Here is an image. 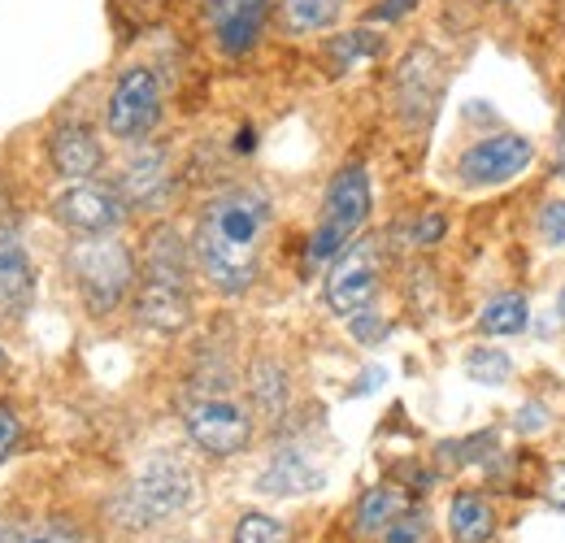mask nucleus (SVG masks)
Returning a JSON list of instances; mask_svg holds the SVG:
<instances>
[{"instance_id":"f257e3e1","label":"nucleus","mask_w":565,"mask_h":543,"mask_svg":"<svg viewBox=\"0 0 565 543\" xmlns=\"http://www.w3.org/2000/svg\"><path fill=\"white\" fill-rule=\"evenodd\" d=\"M270 231V196L257 188H226L205 201L196 222V262L222 296H244L262 270Z\"/></svg>"},{"instance_id":"f03ea898","label":"nucleus","mask_w":565,"mask_h":543,"mask_svg":"<svg viewBox=\"0 0 565 543\" xmlns=\"http://www.w3.org/2000/svg\"><path fill=\"white\" fill-rule=\"evenodd\" d=\"M192 504H196V470L174 453H152L136 478L114 496L109 513L127 531H148L188 513Z\"/></svg>"},{"instance_id":"7ed1b4c3","label":"nucleus","mask_w":565,"mask_h":543,"mask_svg":"<svg viewBox=\"0 0 565 543\" xmlns=\"http://www.w3.org/2000/svg\"><path fill=\"white\" fill-rule=\"evenodd\" d=\"M71 278L83 296V305L96 318H109L122 309V300L136 291L140 283V266L131 257V248L122 239L109 235H78V244L71 248Z\"/></svg>"},{"instance_id":"20e7f679","label":"nucleus","mask_w":565,"mask_h":543,"mask_svg":"<svg viewBox=\"0 0 565 543\" xmlns=\"http://www.w3.org/2000/svg\"><path fill=\"white\" fill-rule=\"evenodd\" d=\"M370 217V174L365 166H344L331 188H327V201H322V213H318V226L309 235V266H331Z\"/></svg>"},{"instance_id":"39448f33","label":"nucleus","mask_w":565,"mask_h":543,"mask_svg":"<svg viewBox=\"0 0 565 543\" xmlns=\"http://www.w3.org/2000/svg\"><path fill=\"white\" fill-rule=\"evenodd\" d=\"M183 430L188 439L210 457H239L253 444V417L226 392H196L183 405Z\"/></svg>"},{"instance_id":"423d86ee","label":"nucleus","mask_w":565,"mask_h":543,"mask_svg":"<svg viewBox=\"0 0 565 543\" xmlns=\"http://www.w3.org/2000/svg\"><path fill=\"white\" fill-rule=\"evenodd\" d=\"M379 283H383V248H379V239H353L335 257L331 274H327V305H331V313L353 318L361 309H370L374 296H379Z\"/></svg>"},{"instance_id":"0eeeda50","label":"nucleus","mask_w":565,"mask_h":543,"mask_svg":"<svg viewBox=\"0 0 565 543\" xmlns=\"http://www.w3.org/2000/svg\"><path fill=\"white\" fill-rule=\"evenodd\" d=\"M161 118V83L148 66H127L118 74L109 105H105V127L114 139H143Z\"/></svg>"},{"instance_id":"6e6552de","label":"nucleus","mask_w":565,"mask_h":543,"mask_svg":"<svg viewBox=\"0 0 565 543\" xmlns=\"http://www.w3.org/2000/svg\"><path fill=\"white\" fill-rule=\"evenodd\" d=\"M127 201L118 188L109 183H96V179H83V183H71L66 192L53 196V217L62 226H71L74 235H109L127 222Z\"/></svg>"},{"instance_id":"1a4fd4ad","label":"nucleus","mask_w":565,"mask_h":543,"mask_svg":"<svg viewBox=\"0 0 565 543\" xmlns=\"http://www.w3.org/2000/svg\"><path fill=\"white\" fill-rule=\"evenodd\" d=\"M531 161H535V143L526 136H488L461 152L457 174L466 188H500L518 179Z\"/></svg>"},{"instance_id":"9d476101","label":"nucleus","mask_w":565,"mask_h":543,"mask_svg":"<svg viewBox=\"0 0 565 543\" xmlns=\"http://www.w3.org/2000/svg\"><path fill=\"white\" fill-rule=\"evenodd\" d=\"M439 92H444V62L435 49L418 44L401 70H396V109L409 127H426L439 109Z\"/></svg>"},{"instance_id":"9b49d317","label":"nucleus","mask_w":565,"mask_h":543,"mask_svg":"<svg viewBox=\"0 0 565 543\" xmlns=\"http://www.w3.org/2000/svg\"><path fill=\"white\" fill-rule=\"evenodd\" d=\"M35 300V266L13 222H0V318L22 322Z\"/></svg>"},{"instance_id":"f8f14e48","label":"nucleus","mask_w":565,"mask_h":543,"mask_svg":"<svg viewBox=\"0 0 565 543\" xmlns=\"http://www.w3.org/2000/svg\"><path fill=\"white\" fill-rule=\"evenodd\" d=\"M270 18V0H210L213 40L226 57H244L257 49Z\"/></svg>"},{"instance_id":"ddd939ff","label":"nucleus","mask_w":565,"mask_h":543,"mask_svg":"<svg viewBox=\"0 0 565 543\" xmlns=\"http://www.w3.org/2000/svg\"><path fill=\"white\" fill-rule=\"evenodd\" d=\"M49 161L62 179L83 183L105 166V143L96 139L92 123H57L49 136Z\"/></svg>"},{"instance_id":"4468645a","label":"nucleus","mask_w":565,"mask_h":543,"mask_svg":"<svg viewBox=\"0 0 565 543\" xmlns=\"http://www.w3.org/2000/svg\"><path fill=\"white\" fill-rule=\"evenodd\" d=\"M136 318H140L148 331H161V336H179L188 322H192V287H179V283H136Z\"/></svg>"},{"instance_id":"2eb2a0df","label":"nucleus","mask_w":565,"mask_h":543,"mask_svg":"<svg viewBox=\"0 0 565 543\" xmlns=\"http://www.w3.org/2000/svg\"><path fill=\"white\" fill-rule=\"evenodd\" d=\"M118 192H122L127 209H152V204L166 201V192H170V157H166V148H143L140 157H131V166L118 179Z\"/></svg>"},{"instance_id":"dca6fc26","label":"nucleus","mask_w":565,"mask_h":543,"mask_svg":"<svg viewBox=\"0 0 565 543\" xmlns=\"http://www.w3.org/2000/svg\"><path fill=\"white\" fill-rule=\"evenodd\" d=\"M140 278H148V283H179V287H192V257H188V244H183V235H179L174 226L148 231Z\"/></svg>"},{"instance_id":"f3484780","label":"nucleus","mask_w":565,"mask_h":543,"mask_svg":"<svg viewBox=\"0 0 565 543\" xmlns=\"http://www.w3.org/2000/svg\"><path fill=\"white\" fill-rule=\"evenodd\" d=\"M405 509H409V496H405L401 487H392V482H379V487H370V491L356 500L353 531L361 540H379Z\"/></svg>"},{"instance_id":"a211bd4d","label":"nucleus","mask_w":565,"mask_h":543,"mask_svg":"<svg viewBox=\"0 0 565 543\" xmlns=\"http://www.w3.org/2000/svg\"><path fill=\"white\" fill-rule=\"evenodd\" d=\"M448 531L452 543H492L495 535V509L479 491H457L448 509Z\"/></svg>"},{"instance_id":"6ab92c4d","label":"nucleus","mask_w":565,"mask_h":543,"mask_svg":"<svg viewBox=\"0 0 565 543\" xmlns=\"http://www.w3.org/2000/svg\"><path fill=\"white\" fill-rule=\"evenodd\" d=\"M257 487L262 491H270V496H296V491H313V487H322V470H313L300 453H291V448H282L279 457H275V466L266 470V475L257 478Z\"/></svg>"},{"instance_id":"aec40b11","label":"nucleus","mask_w":565,"mask_h":543,"mask_svg":"<svg viewBox=\"0 0 565 543\" xmlns=\"http://www.w3.org/2000/svg\"><path fill=\"white\" fill-rule=\"evenodd\" d=\"M344 0H282V26L291 35H318L331 31Z\"/></svg>"},{"instance_id":"412c9836","label":"nucleus","mask_w":565,"mask_h":543,"mask_svg":"<svg viewBox=\"0 0 565 543\" xmlns=\"http://www.w3.org/2000/svg\"><path fill=\"white\" fill-rule=\"evenodd\" d=\"M0 543H87L71 522L35 518V522H0Z\"/></svg>"},{"instance_id":"4be33fe9","label":"nucleus","mask_w":565,"mask_h":543,"mask_svg":"<svg viewBox=\"0 0 565 543\" xmlns=\"http://www.w3.org/2000/svg\"><path fill=\"white\" fill-rule=\"evenodd\" d=\"M253 401L262 408V417L279 422L287 408V370L279 361H257L253 365Z\"/></svg>"},{"instance_id":"5701e85b","label":"nucleus","mask_w":565,"mask_h":543,"mask_svg":"<svg viewBox=\"0 0 565 543\" xmlns=\"http://www.w3.org/2000/svg\"><path fill=\"white\" fill-rule=\"evenodd\" d=\"M526 300L518 296V291H504V296H495L483 305V313H479V331L483 336H518V331H526Z\"/></svg>"},{"instance_id":"b1692460","label":"nucleus","mask_w":565,"mask_h":543,"mask_svg":"<svg viewBox=\"0 0 565 543\" xmlns=\"http://www.w3.org/2000/svg\"><path fill=\"white\" fill-rule=\"evenodd\" d=\"M383 53V35H374V31H344V35H335L331 40V49H327V57L335 62V70H349L356 66L361 57H379Z\"/></svg>"},{"instance_id":"393cba45","label":"nucleus","mask_w":565,"mask_h":543,"mask_svg":"<svg viewBox=\"0 0 565 543\" xmlns=\"http://www.w3.org/2000/svg\"><path fill=\"white\" fill-rule=\"evenodd\" d=\"M466 374H470L475 383H483V387H500V383H509L513 361H509L500 348H475V352L466 356Z\"/></svg>"},{"instance_id":"a878e982","label":"nucleus","mask_w":565,"mask_h":543,"mask_svg":"<svg viewBox=\"0 0 565 543\" xmlns=\"http://www.w3.org/2000/svg\"><path fill=\"white\" fill-rule=\"evenodd\" d=\"M235 543H291L287 526L266 518V513H244L235 522Z\"/></svg>"},{"instance_id":"bb28decb","label":"nucleus","mask_w":565,"mask_h":543,"mask_svg":"<svg viewBox=\"0 0 565 543\" xmlns=\"http://www.w3.org/2000/svg\"><path fill=\"white\" fill-rule=\"evenodd\" d=\"M379 543H430V518H426V509H405L383 535Z\"/></svg>"},{"instance_id":"cd10ccee","label":"nucleus","mask_w":565,"mask_h":543,"mask_svg":"<svg viewBox=\"0 0 565 543\" xmlns=\"http://www.w3.org/2000/svg\"><path fill=\"white\" fill-rule=\"evenodd\" d=\"M540 239L548 248H562L565 244V201H548L540 209Z\"/></svg>"},{"instance_id":"c85d7f7f","label":"nucleus","mask_w":565,"mask_h":543,"mask_svg":"<svg viewBox=\"0 0 565 543\" xmlns=\"http://www.w3.org/2000/svg\"><path fill=\"white\" fill-rule=\"evenodd\" d=\"M18 444H22V417L9 405H0V466L18 453Z\"/></svg>"},{"instance_id":"c756f323","label":"nucleus","mask_w":565,"mask_h":543,"mask_svg":"<svg viewBox=\"0 0 565 543\" xmlns=\"http://www.w3.org/2000/svg\"><path fill=\"white\" fill-rule=\"evenodd\" d=\"M439 235H444V217H439V213H423L418 226H414V244H418V248H430V244H439Z\"/></svg>"},{"instance_id":"7c9ffc66","label":"nucleus","mask_w":565,"mask_h":543,"mask_svg":"<svg viewBox=\"0 0 565 543\" xmlns=\"http://www.w3.org/2000/svg\"><path fill=\"white\" fill-rule=\"evenodd\" d=\"M349 322H353V336H356V340H361V343L383 340V331H387V327H383V322H379V318H374L370 309H361V313H353Z\"/></svg>"},{"instance_id":"2f4dec72","label":"nucleus","mask_w":565,"mask_h":543,"mask_svg":"<svg viewBox=\"0 0 565 543\" xmlns=\"http://www.w3.org/2000/svg\"><path fill=\"white\" fill-rule=\"evenodd\" d=\"M544 496H548V504H557L565 513V461H557L553 470H548V482H544Z\"/></svg>"},{"instance_id":"473e14b6","label":"nucleus","mask_w":565,"mask_h":543,"mask_svg":"<svg viewBox=\"0 0 565 543\" xmlns=\"http://www.w3.org/2000/svg\"><path fill=\"white\" fill-rule=\"evenodd\" d=\"M548 426V413H544V405H522V413H518V430H544Z\"/></svg>"},{"instance_id":"72a5a7b5","label":"nucleus","mask_w":565,"mask_h":543,"mask_svg":"<svg viewBox=\"0 0 565 543\" xmlns=\"http://www.w3.org/2000/svg\"><path fill=\"white\" fill-rule=\"evenodd\" d=\"M409 9H418V0H387V4H379V9H374V18H383V22H396V18H405Z\"/></svg>"},{"instance_id":"f704fd0d","label":"nucleus","mask_w":565,"mask_h":543,"mask_svg":"<svg viewBox=\"0 0 565 543\" xmlns=\"http://www.w3.org/2000/svg\"><path fill=\"white\" fill-rule=\"evenodd\" d=\"M557 157H562V170H565V118H562V143H557Z\"/></svg>"},{"instance_id":"c9c22d12","label":"nucleus","mask_w":565,"mask_h":543,"mask_svg":"<svg viewBox=\"0 0 565 543\" xmlns=\"http://www.w3.org/2000/svg\"><path fill=\"white\" fill-rule=\"evenodd\" d=\"M557 313H562V322H565V287H562V305H557Z\"/></svg>"},{"instance_id":"e433bc0d","label":"nucleus","mask_w":565,"mask_h":543,"mask_svg":"<svg viewBox=\"0 0 565 543\" xmlns=\"http://www.w3.org/2000/svg\"><path fill=\"white\" fill-rule=\"evenodd\" d=\"M0 365H4V348H0Z\"/></svg>"}]
</instances>
